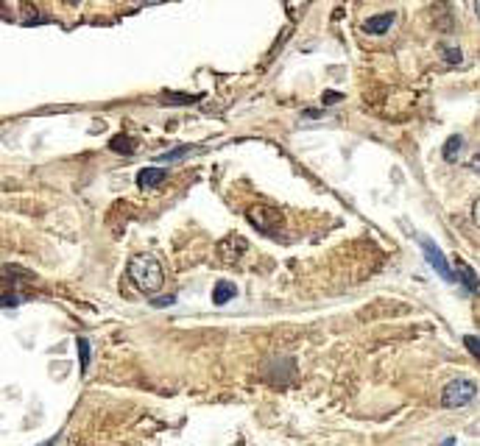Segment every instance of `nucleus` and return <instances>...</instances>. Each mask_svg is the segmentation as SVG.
<instances>
[{
  "instance_id": "1",
  "label": "nucleus",
  "mask_w": 480,
  "mask_h": 446,
  "mask_svg": "<svg viewBox=\"0 0 480 446\" xmlns=\"http://www.w3.org/2000/svg\"><path fill=\"white\" fill-rule=\"evenodd\" d=\"M128 279L134 282V287L146 293V295H157L165 284V271H162V262L154 257V254H134L128 260Z\"/></svg>"
},
{
  "instance_id": "2",
  "label": "nucleus",
  "mask_w": 480,
  "mask_h": 446,
  "mask_svg": "<svg viewBox=\"0 0 480 446\" xmlns=\"http://www.w3.org/2000/svg\"><path fill=\"white\" fill-rule=\"evenodd\" d=\"M246 217L254 229H260L262 235H277L285 226V215L280 209H273L268 204H251L246 209Z\"/></svg>"
},
{
  "instance_id": "3",
  "label": "nucleus",
  "mask_w": 480,
  "mask_h": 446,
  "mask_svg": "<svg viewBox=\"0 0 480 446\" xmlns=\"http://www.w3.org/2000/svg\"><path fill=\"white\" fill-rule=\"evenodd\" d=\"M474 396H477V385H474V380H452L447 388H444V394H441V405L444 407H450V410H455V407H466V405H472L474 402Z\"/></svg>"
},
{
  "instance_id": "4",
  "label": "nucleus",
  "mask_w": 480,
  "mask_h": 446,
  "mask_svg": "<svg viewBox=\"0 0 480 446\" xmlns=\"http://www.w3.org/2000/svg\"><path fill=\"white\" fill-rule=\"evenodd\" d=\"M419 243H422V251H425V257H428V262L433 265V271L444 279V282H455V271L450 268V262H447V257L441 254V249L430 240V237H419Z\"/></svg>"
},
{
  "instance_id": "5",
  "label": "nucleus",
  "mask_w": 480,
  "mask_h": 446,
  "mask_svg": "<svg viewBox=\"0 0 480 446\" xmlns=\"http://www.w3.org/2000/svg\"><path fill=\"white\" fill-rule=\"evenodd\" d=\"M249 251V243H246V237H240V235H229V237H224L221 243H218V257H221V262H227V265H235V262H240V257Z\"/></svg>"
},
{
  "instance_id": "6",
  "label": "nucleus",
  "mask_w": 480,
  "mask_h": 446,
  "mask_svg": "<svg viewBox=\"0 0 480 446\" xmlns=\"http://www.w3.org/2000/svg\"><path fill=\"white\" fill-rule=\"evenodd\" d=\"M394 23H396V12L374 14V17H369V20L363 23V31H366V34H374V37H380V34H388Z\"/></svg>"
},
{
  "instance_id": "7",
  "label": "nucleus",
  "mask_w": 480,
  "mask_h": 446,
  "mask_svg": "<svg viewBox=\"0 0 480 446\" xmlns=\"http://www.w3.org/2000/svg\"><path fill=\"white\" fill-rule=\"evenodd\" d=\"M238 295V287H235V282H229V279H221V282H215V287H213V302L221 307V304H229L232 299Z\"/></svg>"
},
{
  "instance_id": "8",
  "label": "nucleus",
  "mask_w": 480,
  "mask_h": 446,
  "mask_svg": "<svg viewBox=\"0 0 480 446\" xmlns=\"http://www.w3.org/2000/svg\"><path fill=\"white\" fill-rule=\"evenodd\" d=\"M165 179H168V171H162V168H143L140 173H137V184H140L143 190L157 187V184H162Z\"/></svg>"
},
{
  "instance_id": "9",
  "label": "nucleus",
  "mask_w": 480,
  "mask_h": 446,
  "mask_svg": "<svg viewBox=\"0 0 480 446\" xmlns=\"http://www.w3.org/2000/svg\"><path fill=\"white\" fill-rule=\"evenodd\" d=\"M455 268H458L455 279H458V282H461V284H463V287H466V290L474 295V293H477V276H474V268H472V265H466L463 260H458V262H455Z\"/></svg>"
},
{
  "instance_id": "10",
  "label": "nucleus",
  "mask_w": 480,
  "mask_h": 446,
  "mask_svg": "<svg viewBox=\"0 0 480 446\" xmlns=\"http://www.w3.org/2000/svg\"><path fill=\"white\" fill-rule=\"evenodd\" d=\"M461 151H463V137H461V134H452V137L444 142L441 157H444V162H458Z\"/></svg>"
},
{
  "instance_id": "11",
  "label": "nucleus",
  "mask_w": 480,
  "mask_h": 446,
  "mask_svg": "<svg viewBox=\"0 0 480 446\" xmlns=\"http://www.w3.org/2000/svg\"><path fill=\"white\" fill-rule=\"evenodd\" d=\"M109 148H112V151H117V154H126V157H128L134 148H137V142H134L128 134H117V137H112Z\"/></svg>"
},
{
  "instance_id": "12",
  "label": "nucleus",
  "mask_w": 480,
  "mask_h": 446,
  "mask_svg": "<svg viewBox=\"0 0 480 446\" xmlns=\"http://www.w3.org/2000/svg\"><path fill=\"white\" fill-rule=\"evenodd\" d=\"M76 349H79V368H81V374H87V368H90V340L76 338Z\"/></svg>"
},
{
  "instance_id": "13",
  "label": "nucleus",
  "mask_w": 480,
  "mask_h": 446,
  "mask_svg": "<svg viewBox=\"0 0 480 446\" xmlns=\"http://www.w3.org/2000/svg\"><path fill=\"white\" fill-rule=\"evenodd\" d=\"M190 151H193V145H176V148H171V151L160 154L157 159H160V162H176V159H182V157L190 154Z\"/></svg>"
},
{
  "instance_id": "14",
  "label": "nucleus",
  "mask_w": 480,
  "mask_h": 446,
  "mask_svg": "<svg viewBox=\"0 0 480 446\" xmlns=\"http://www.w3.org/2000/svg\"><path fill=\"white\" fill-rule=\"evenodd\" d=\"M162 101H165V104H193L195 95H173V93H162Z\"/></svg>"
},
{
  "instance_id": "15",
  "label": "nucleus",
  "mask_w": 480,
  "mask_h": 446,
  "mask_svg": "<svg viewBox=\"0 0 480 446\" xmlns=\"http://www.w3.org/2000/svg\"><path fill=\"white\" fill-rule=\"evenodd\" d=\"M463 346L469 349V354H472V357H480V343H477V338H474V335H463Z\"/></svg>"
},
{
  "instance_id": "16",
  "label": "nucleus",
  "mask_w": 480,
  "mask_h": 446,
  "mask_svg": "<svg viewBox=\"0 0 480 446\" xmlns=\"http://www.w3.org/2000/svg\"><path fill=\"white\" fill-rule=\"evenodd\" d=\"M441 53H444V59H447L450 64H458V61L463 59V53H461L458 48H441Z\"/></svg>"
},
{
  "instance_id": "17",
  "label": "nucleus",
  "mask_w": 480,
  "mask_h": 446,
  "mask_svg": "<svg viewBox=\"0 0 480 446\" xmlns=\"http://www.w3.org/2000/svg\"><path fill=\"white\" fill-rule=\"evenodd\" d=\"M20 295H0V307H17Z\"/></svg>"
},
{
  "instance_id": "18",
  "label": "nucleus",
  "mask_w": 480,
  "mask_h": 446,
  "mask_svg": "<svg viewBox=\"0 0 480 446\" xmlns=\"http://www.w3.org/2000/svg\"><path fill=\"white\" fill-rule=\"evenodd\" d=\"M338 101H344L340 93H324V104H338Z\"/></svg>"
},
{
  "instance_id": "19",
  "label": "nucleus",
  "mask_w": 480,
  "mask_h": 446,
  "mask_svg": "<svg viewBox=\"0 0 480 446\" xmlns=\"http://www.w3.org/2000/svg\"><path fill=\"white\" fill-rule=\"evenodd\" d=\"M173 302H176L173 295H165V299H154V304H157V307H171Z\"/></svg>"
},
{
  "instance_id": "20",
  "label": "nucleus",
  "mask_w": 480,
  "mask_h": 446,
  "mask_svg": "<svg viewBox=\"0 0 480 446\" xmlns=\"http://www.w3.org/2000/svg\"><path fill=\"white\" fill-rule=\"evenodd\" d=\"M0 17H9V14H6V6H3V0H0Z\"/></svg>"
}]
</instances>
